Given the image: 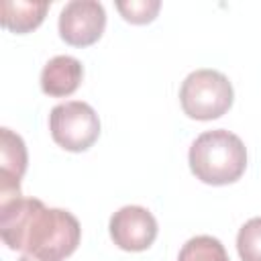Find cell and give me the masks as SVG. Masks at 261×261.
<instances>
[{
    "instance_id": "obj_13",
    "label": "cell",
    "mask_w": 261,
    "mask_h": 261,
    "mask_svg": "<svg viewBox=\"0 0 261 261\" xmlns=\"http://www.w3.org/2000/svg\"><path fill=\"white\" fill-rule=\"evenodd\" d=\"M16 261H45V259H39V257H35V255H22L20 259H16Z\"/></svg>"
},
{
    "instance_id": "obj_7",
    "label": "cell",
    "mask_w": 261,
    "mask_h": 261,
    "mask_svg": "<svg viewBox=\"0 0 261 261\" xmlns=\"http://www.w3.org/2000/svg\"><path fill=\"white\" fill-rule=\"evenodd\" d=\"M29 155L20 135L0 128V206L20 198V179L27 171Z\"/></svg>"
},
{
    "instance_id": "obj_11",
    "label": "cell",
    "mask_w": 261,
    "mask_h": 261,
    "mask_svg": "<svg viewBox=\"0 0 261 261\" xmlns=\"http://www.w3.org/2000/svg\"><path fill=\"white\" fill-rule=\"evenodd\" d=\"M237 251L243 261H261V216L247 220L237 234Z\"/></svg>"
},
{
    "instance_id": "obj_10",
    "label": "cell",
    "mask_w": 261,
    "mask_h": 261,
    "mask_svg": "<svg viewBox=\"0 0 261 261\" xmlns=\"http://www.w3.org/2000/svg\"><path fill=\"white\" fill-rule=\"evenodd\" d=\"M177 261H230L226 255L224 245L210 237V234H198L186 241L181 247Z\"/></svg>"
},
{
    "instance_id": "obj_8",
    "label": "cell",
    "mask_w": 261,
    "mask_h": 261,
    "mask_svg": "<svg viewBox=\"0 0 261 261\" xmlns=\"http://www.w3.org/2000/svg\"><path fill=\"white\" fill-rule=\"evenodd\" d=\"M84 77V67L80 59L71 55H55L49 59L41 71V90L47 96L63 98L73 94Z\"/></svg>"
},
{
    "instance_id": "obj_9",
    "label": "cell",
    "mask_w": 261,
    "mask_h": 261,
    "mask_svg": "<svg viewBox=\"0 0 261 261\" xmlns=\"http://www.w3.org/2000/svg\"><path fill=\"white\" fill-rule=\"evenodd\" d=\"M49 10V2H2V22L12 33H29L37 29Z\"/></svg>"
},
{
    "instance_id": "obj_5",
    "label": "cell",
    "mask_w": 261,
    "mask_h": 261,
    "mask_svg": "<svg viewBox=\"0 0 261 261\" xmlns=\"http://www.w3.org/2000/svg\"><path fill=\"white\" fill-rule=\"evenodd\" d=\"M59 37L73 47L96 43L106 27V10L98 0H71L59 12Z\"/></svg>"
},
{
    "instance_id": "obj_2",
    "label": "cell",
    "mask_w": 261,
    "mask_h": 261,
    "mask_svg": "<svg viewBox=\"0 0 261 261\" xmlns=\"http://www.w3.org/2000/svg\"><path fill=\"white\" fill-rule=\"evenodd\" d=\"M188 161L196 179L210 186H226L245 173L247 149L234 133L214 128L192 143Z\"/></svg>"
},
{
    "instance_id": "obj_6",
    "label": "cell",
    "mask_w": 261,
    "mask_h": 261,
    "mask_svg": "<svg viewBox=\"0 0 261 261\" xmlns=\"http://www.w3.org/2000/svg\"><path fill=\"white\" fill-rule=\"evenodd\" d=\"M110 239L122 251H145L157 239V220L143 206H122L110 216Z\"/></svg>"
},
{
    "instance_id": "obj_4",
    "label": "cell",
    "mask_w": 261,
    "mask_h": 261,
    "mask_svg": "<svg viewBox=\"0 0 261 261\" xmlns=\"http://www.w3.org/2000/svg\"><path fill=\"white\" fill-rule=\"evenodd\" d=\"M53 141L65 151L80 153L90 149L100 137V118L96 110L80 100L57 104L49 114Z\"/></svg>"
},
{
    "instance_id": "obj_1",
    "label": "cell",
    "mask_w": 261,
    "mask_h": 261,
    "mask_svg": "<svg viewBox=\"0 0 261 261\" xmlns=\"http://www.w3.org/2000/svg\"><path fill=\"white\" fill-rule=\"evenodd\" d=\"M0 234L8 249L45 261H63L82 239L77 218L61 208H47L37 198H16L0 206Z\"/></svg>"
},
{
    "instance_id": "obj_3",
    "label": "cell",
    "mask_w": 261,
    "mask_h": 261,
    "mask_svg": "<svg viewBox=\"0 0 261 261\" xmlns=\"http://www.w3.org/2000/svg\"><path fill=\"white\" fill-rule=\"evenodd\" d=\"M232 84L216 69L192 71L179 88V102L184 112L196 120H214L232 106Z\"/></svg>"
},
{
    "instance_id": "obj_12",
    "label": "cell",
    "mask_w": 261,
    "mask_h": 261,
    "mask_svg": "<svg viewBox=\"0 0 261 261\" xmlns=\"http://www.w3.org/2000/svg\"><path fill=\"white\" fill-rule=\"evenodd\" d=\"M116 8L124 20L133 24H147L157 16L161 2L159 0H128V2H116Z\"/></svg>"
}]
</instances>
